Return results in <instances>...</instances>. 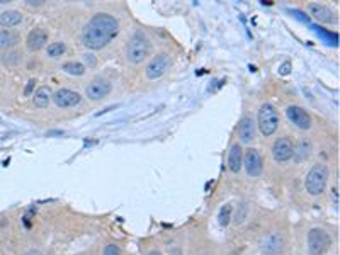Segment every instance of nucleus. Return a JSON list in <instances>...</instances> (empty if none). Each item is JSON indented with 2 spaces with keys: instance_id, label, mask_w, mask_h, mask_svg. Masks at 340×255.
<instances>
[{
  "instance_id": "nucleus-1",
  "label": "nucleus",
  "mask_w": 340,
  "mask_h": 255,
  "mask_svg": "<svg viewBox=\"0 0 340 255\" xmlns=\"http://www.w3.org/2000/svg\"><path fill=\"white\" fill-rule=\"evenodd\" d=\"M119 34V23L109 14L99 12L85 24L82 45L89 49H102Z\"/></svg>"
},
{
  "instance_id": "nucleus-2",
  "label": "nucleus",
  "mask_w": 340,
  "mask_h": 255,
  "mask_svg": "<svg viewBox=\"0 0 340 255\" xmlns=\"http://www.w3.org/2000/svg\"><path fill=\"white\" fill-rule=\"evenodd\" d=\"M279 113L272 104L266 102L260 106L259 109V114H257V126H259L260 133L264 136H272L279 128Z\"/></svg>"
},
{
  "instance_id": "nucleus-3",
  "label": "nucleus",
  "mask_w": 340,
  "mask_h": 255,
  "mask_svg": "<svg viewBox=\"0 0 340 255\" xmlns=\"http://www.w3.org/2000/svg\"><path fill=\"white\" fill-rule=\"evenodd\" d=\"M327 181H328V168L321 163L313 165L305 179L306 192L311 194V196H320L325 191V187H327Z\"/></svg>"
},
{
  "instance_id": "nucleus-4",
  "label": "nucleus",
  "mask_w": 340,
  "mask_h": 255,
  "mask_svg": "<svg viewBox=\"0 0 340 255\" xmlns=\"http://www.w3.org/2000/svg\"><path fill=\"white\" fill-rule=\"evenodd\" d=\"M150 53V43L143 34H135L126 46V58L130 63L139 65Z\"/></svg>"
},
{
  "instance_id": "nucleus-5",
  "label": "nucleus",
  "mask_w": 340,
  "mask_h": 255,
  "mask_svg": "<svg viewBox=\"0 0 340 255\" xmlns=\"http://www.w3.org/2000/svg\"><path fill=\"white\" fill-rule=\"evenodd\" d=\"M332 240L328 233L321 228H313L308 233V250L310 255H323L330 249Z\"/></svg>"
},
{
  "instance_id": "nucleus-6",
  "label": "nucleus",
  "mask_w": 340,
  "mask_h": 255,
  "mask_svg": "<svg viewBox=\"0 0 340 255\" xmlns=\"http://www.w3.org/2000/svg\"><path fill=\"white\" fill-rule=\"evenodd\" d=\"M169 67H170V55L160 53V55L153 56V58L150 60V63L146 65V70H145L146 78L157 80V78H160L167 70H169Z\"/></svg>"
},
{
  "instance_id": "nucleus-7",
  "label": "nucleus",
  "mask_w": 340,
  "mask_h": 255,
  "mask_svg": "<svg viewBox=\"0 0 340 255\" xmlns=\"http://www.w3.org/2000/svg\"><path fill=\"white\" fill-rule=\"evenodd\" d=\"M242 165H245V170L250 177H259L264 170V162L260 153L255 148H249L243 153V162Z\"/></svg>"
},
{
  "instance_id": "nucleus-8",
  "label": "nucleus",
  "mask_w": 340,
  "mask_h": 255,
  "mask_svg": "<svg viewBox=\"0 0 340 255\" xmlns=\"http://www.w3.org/2000/svg\"><path fill=\"white\" fill-rule=\"evenodd\" d=\"M293 153H295V148H293V143L289 138L282 136V138H277L272 145V157H274L275 162L279 163H284V162L293 159Z\"/></svg>"
},
{
  "instance_id": "nucleus-9",
  "label": "nucleus",
  "mask_w": 340,
  "mask_h": 255,
  "mask_svg": "<svg viewBox=\"0 0 340 255\" xmlns=\"http://www.w3.org/2000/svg\"><path fill=\"white\" fill-rule=\"evenodd\" d=\"M286 116H288V119L291 121L296 128L305 129V131H308V129L311 128V116L306 109H303V107L289 106L288 109H286Z\"/></svg>"
},
{
  "instance_id": "nucleus-10",
  "label": "nucleus",
  "mask_w": 340,
  "mask_h": 255,
  "mask_svg": "<svg viewBox=\"0 0 340 255\" xmlns=\"http://www.w3.org/2000/svg\"><path fill=\"white\" fill-rule=\"evenodd\" d=\"M111 89H113V85H111L109 80H106V78H95V80H92L91 84L87 85L85 95L91 100H101L104 97L109 95Z\"/></svg>"
},
{
  "instance_id": "nucleus-11",
  "label": "nucleus",
  "mask_w": 340,
  "mask_h": 255,
  "mask_svg": "<svg viewBox=\"0 0 340 255\" xmlns=\"http://www.w3.org/2000/svg\"><path fill=\"white\" fill-rule=\"evenodd\" d=\"M51 100L58 107L67 109V107L78 106V104H80V100H82V97H80L78 92H73V91H70V89H60V91H56L55 94H53Z\"/></svg>"
},
{
  "instance_id": "nucleus-12",
  "label": "nucleus",
  "mask_w": 340,
  "mask_h": 255,
  "mask_svg": "<svg viewBox=\"0 0 340 255\" xmlns=\"http://www.w3.org/2000/svg\"><path fill=\"white\" fill-rule=\"evenodd\" d=\"M310 14L321 24H335L337 23V16L335 12L327 5H321V3H310L308 5Z\"/></svg>"
},
{
  "instance_id": "nucleus-13",
  "label": "nucleus",
  "mask_w": 340,
  "mask_h": 255,
  "mask_svg": "<svg viewBox=\"0 0 340 255\" xmlns=\"http://www.w3.org/2000/svg\"><path fill=\"white\" fill-rule=\"evenodd\" d=\"M255 121H253L252 116H243L242 121L238 123V138L240 143L243 145H249L255 139Z\"/></svg>"
},
{
  "instance_id": "nucleus-14",
  "label": "nucleus",
  "mask_w": 340,
  "mask_h": 255,
  "mask_svg": "<svg viewBox=\"0 0 340 255\" xmlns=\"http://www.w3.org/2000/svg\"><path fill=\"white\" fill-rule=\"evenodd\" d=\"M46 43H48V32H46L45 29H41V27L31 31L29 36H27V48H29L31 51H38V49H41Z\"/></svg>"
},
{
  "instance_id": "nucleus-15",
  "label": "nucleus",
  "mask_w": 340,
  "mask_h": 255,
  "mask_svg": "<svg viewBox=\"0 0 340 255\" xmlns=\"http://www.w3.org/2000/svg\"><path fill=\"white\" fill-rule=\"evenodd\" d=\"M242 162H243V150L240 143H235L230 148V153H228V167L233 174H238L242 170Z\"/></svg>"
},
{
  "instance_id": "nucleus-16",
  "label": "nucleus",
  "mask_w": 340,
  "mask_h": 255,
  "mask_svg": "<svg viewBox=\"0 0 340 255\" xmlns=\"http://www.w3.org/2000/svg\"><path fill=\"white\" fill-rule=\"evenodd\" d=\"M21 41L19 34L10 29H2L0 31V49H12L14 46H17Z\"/></svg>"
},
{
  "instance_id": "nucleus-17",
  "label": "nucleus",
  "mask_w": 340,
  "mask_h": 255,
  "mask_svg": "<svg viewBox=\"0 0 340 255\" xmlns=\"http://www.w3.org/2000/svg\"><path fill=\"white\" fill-rule=\"evenodd\" d=\"M23 23V16L17 10H5L0 14V26L2 27H14Z\"/></svg>"
},
{
  "instance_id": "nucleus-18",
  "label": "nucleus",
  "mask_w": 340,
  "mask_h": 255,
  "mask_svg": "<svg viewBox=\"0 0 340 255\" xmlns=\"http://www.w3.org/2000/svg\"><path fill=\"white\" fill-rule=\"evenodd\" d=\"M51 91L49 87H39L34 94V106L38 107H48V104L51 102Z\"/></svg>"
},
{
  "instance_id": "nucleus-19",
  "label": "nucleus",
  "mask_w": 340,
  "mask_h": 255,
  "mask_svg": "<svg viewBox=\"0 0 340 255\" xmlns=\"http://www.w3.org/2000/svg\"><path fill=\"white\" fill-rule=\"evenodd\" d=\"M63 71L68 75L80 77V75L85 73V65L80 62H67V63H63Z\"/></svg>"
},
{
  "instance_id": "nucleus-20",
  "label": "nucleus",
  "mask_w": 340,
  "mask_h": 255,
  "mask_svg": "<svg viewBox=\"0 0 340 255\" xmlns=\"http://www.w3.org/2000/svg\"><path fill=\"white\" fill-rule=\"evenodd\" d=\"M281 236L272 235L266 242V255H277L281 252Z\"/></svg>"
},
{
  "instance_id": "nucleus-21",
  "label": "nucleus",
  "mask_w": 340,
  "mask_h": 255,
  "mask_svg": "<svg viewBox=\"0 0 340 255\" xmlns=\"http://www.w3.org/2000/svg\"><path fill=\"white\" fill-rule=\"evenodd\" d=\"M65 51H67V45H65V43H62V41L51 43V45L48 46V49H46V53H48L49 58H60V56H62Z\"/></svg>"
},
{
  "instance_id": "nucleus-22",
  "label": "nucleus",
  "mask_w": 340,
  "mask_h": 255,
  "mask_svg": "<svg viewBox=\"0 0 340 255\" xmlns=\"http://www.w3.org/2000/svg\"><path fill=\"white\" fill-rule=\"evenodd\" d=\"M3 65H7V67H16V65H19L21 62H23V55L17 51H10V53H5L2 58Z\"/></svg>"
},
{
  "instance_id": "nucleus-23",
  "label": "nucleus",
  "mask_w": 340,
  "mask_h": 255,
  "mask_svg": "<svg viewBox=\"0 0 340 255\" xmlns=\"http://www.w3.org/2000/svg\"><path fill=\"white\" fill-rule=\"evenodd\" d=\"M310 152H311V143L310 141H306V139H303L301 143H299V148L298 150H295V153H293V157H298L299 153H301V157L298 159V162H303V160H306L308 157H310Z\"/></svg>"
},
{
  "instance_id": "nucleus-24",
  "label": "nucleus",
  "mask_w": 340,
  "mask_h": 255,
  "mask_svg": "<svg viewBox=\"0 0 340 255\" xmlns=\"http://www.w3.org/2000/svg\"><path fill=\"white\" fill-rule=\"evenodd\" d=\"M230 218H231V206L230 204H227V206H223L220 211V225L227 226L228 223H230Z\"/></svg>"
},
{
  "instance_id": "nucleus-25",
  "label": "nucleus",
  "mask_w": 340,
  "mask_h": 255,
  "mask_svg": "<svg viewBox=\"0 0 340 255\" xmlns=\"http://www.w3.org/2000/svg\"><path fill=\"white\" fill-rule=\"evenodd\" d=\"M104 255H121V249L117 245H114V243H111V245L106 247V250H104Z\"/></svg>"
},
{
  "instance_id": "nucleus-26",
  "label": "nucleus",
  "mask_w": 340,
  "mask_h": 255,
  "mask_svg": "<svg viewBox=\"0 0 340 255\" xmlns=\"http://www.w3.org/2000/svg\"><path fill=\"white\" fill-rule=\"evenodd\" d=\"M34 87H36V80H34V78H31V80L27 82L26 89H24V97H29L31 94H33V92H34Z\"/></svg>"
},
{
  "instance_id": "nucleus-27",
  "label": "nucleus",
  "mask_w": 340,
  "mask_h": 255,
  "mask_svg": "<svg viewBox=\"0 0 340 255\" xmlns=\"http://www.w3.org/2000/svg\"><path fill=\"white\" fill-rule=\"evenodd\" d=\"M245 214H247V206L245 204H242V213H237V223L238 221L242 223V221L245 220Z\"/></svg>"
},
{
  "instance_id": "nucleus-28",
  "label": "nucleus",
  "mask_w": 340,
  "mask_h": 255,
  "mask_svg": "<svg viewBox=\"0 0 340 255\" xmlns=\"http://www.w3.org/2000/svg\"><path fill=\"white\" fill-rule=\"evenodd\" d=\"M289 68H291V63L286 62L281 68H279V71H281V75H288L289 73Z\"/></svg>"
},
{
  "instance_id": "nucleus-29",
  "label": "nucleus",
  "mask_w": 340,
  "mask_h": 255,
  "mask_svg": "<svg viewBox=\"0 0 340 255\" xmlns=\"http://www.w3.org/2000/svg\"><path fill=\"white\" fill-rule=\"evenodd\" d=\"M85 62L91 65V67H95V58H94V55H92V53H87V55H85Z\"/></svg>"
},
{
  "instance_id": "nucleus-30",
  "label": "nucleus",
  "mask_w": 340,
  "mask_h": 255,
  "mask_svg": "<svg viewBox=\"0 0 340 255\" xmlns=\"http://www.w3.org/2000/svg\"><path fill=\"white\" fill-rule=\"evenodd\" d=\"M41 3H43V0H36V2L34 0H27V5H41Z\"/></svg>"
},
{
  "instance_id": "nucleus-31",
  "label": "nucleus",
  "mask_w": 340,
  "mask_h": 255,
  "mask_svg": "<svg viewBox=\"0 0 340 255\" xmlns=\"http://www.w3.org/2000/svg\"><path fill=\"white\" fill-rule=\"evenodd\" d=\"M26 255H43V254L39 252V250H29V252H27Z\"/></svg>"
},
{
  "instance_id": "nucleus-32",
  "label": "nucleus",
  "mask_w": 340,
  "mask_h": 255,
  "mask_svg": "<svg viewBox=\"0 0 340 255\" xmlns=\"http://www.w3.org/2000/svg\"><path fill=\"white\" fill-rule=\"evenodd\" d=\"M146 255H162V254H160V252H157V250H152V252H148Z\"/></svg>"
}]
</instances>
